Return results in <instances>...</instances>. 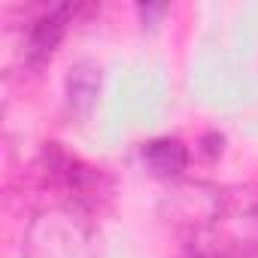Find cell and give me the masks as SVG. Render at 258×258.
Masks as SVG:
<instances>
[{
    "label": "cell",
    "instance_id": "1",
    "mask_svg": "<svg viewBox=\"0 0 258 258\" xmlns=\"http://www.w3.org/2000/svg\"><path fill=\"white\" fill-rule=\"evenodd\" d=\"M25 258H97L91 231L70 213L37 216L25 237Z\"/></svg>",
    "mask_w": 258,
    "mask_h": 258
},
{
    "label": "cell",
    "instance_id": "2",
    "mask_svg": "<svg viewBox=\"0 0 258 258\" xmlns=\"http://www.w3.org/2000/svg\"><path fill=\"white\" fill-rule=\"evenodd\" d=\"M64 16H67V10H55V13L43 16V19L31 28L28 52H25L31 61H40V58L52 55L55 43H58V40H61V34H64Z\"/></svg>",
    "mask_w": 258,
    "mask_h": 258
},
{
    "label": "cell",
    "instance_id": "3",
    "mask_svg": "<svg viewBox=\"0 0 258 258\" xmlns=\"http://www.w3.org/2000/svg\"><path fill=\"white\" fill-rule=\"evenodd\" d=\"M146 158H149V164H152L158 173H176V170L185 164V152H182V146H179L176 140L149 143Z\"/></svg>",
    "mask_w": 258,
    "mask_h": 258
}]
</instances>
